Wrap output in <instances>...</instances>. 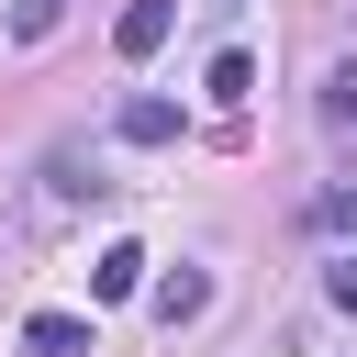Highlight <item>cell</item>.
I'll return each mask as SVG.
<instances>
[{
  "instance_id": "5",
  "label": "cell",
  "mask_w": 357,
  "mask_h": 357,
  "mask_svg": "<svg viewBox=\"0 0 357 357\" xmlns=\"http://www.w3.org/2000/svg\"><path fill=\"white\" fill-rule=\"evenodd\" d=\"M89 290H100V301H123V290H145V257H134V245H100V268H89Z\"/></svg>"
},
{
  "instance_id": "4",
  "label": "cell",
  "mask_w": 357,
  "mask_h": 357,
  "mask_svg": "<svg viewBox=\"0 0 357 357\" xmlns=\"http://www.w3.org/2000/svg\"><path fill=\"white\" fill-rule=\"evenodd\" d=\"M22 357H89V312H33L22 324Z\"/></svg>"
},
{
  "instance_id": "10",
  "label": "cell",
  "mask_w": 357,
  "mask_h": 357,
  "mask_svg": "<svg viewBox=\"0 0 357 357\" xmlns=\"http://www.w3.org/2000/svg\"><path fill=\"white\" fill-rule=\"evenodd\" d=\"M324 290H335V301L357 312V257H335V268H324Z\"/></svg>"
},
{
  "instance_id": "9",
  "label": "cell",
  "mask_w": 357,
  "mask_h": 357,
  "mask_svg": "<svg viewBox=\"0 0 357 357\" xmlns=\"http://www.w3.org/2000/svg\"><path fill=\"white\" fill-rule=\"evenodd\" d=\"M56 22H67V0H22V11H11V33H22V45H45Z\"/></svg>"
},
{
  "instance_id": "1",
  "label": "cell",
  "mask_w": 357,
  "mask_h": 357,
  "mask_svg": "<svg viewBox=\"0 0 357 357\" xmlns=\"http://www.w3.org/2000/svg\"><path fill=\"white\" fill-rule=\"evenodd\" d=\"M145 312H156L167 335H178V324H201V312H212V268H167V279L145 290Z\"/></svg>"
},
{
  "instance_id": "7",
  "label": "cell",
  "mask_w": 357,
  "mask_h": 357,
  "mask_svg": "<svg viewBox=\"0 0 357 357\" xmlns=\"http://www.w3.org/2000/svg\"><path fill=\"white\" fill-rule=\"evenodd\" d=\"M245 89H257V56L223 45V56H212V100H245Z\"/></svg>"
},
{
  "instance_id": "3",
  "label": "cell",
  "mask_w": 357,
  "mask_h": 357,
  "mask_svg": "<svg viewBox=\"0 0 357 357\" xmlns=\"http://www.w3.org/2000/svg\"><path fill=\"white\" fill-rule=\"evenodd\" d=\"M167 33H178V0H134V11L112 22V45H123V56H156Z\"/></svg>"
},
{
  "instance_id": "2",
  "label": "cell",
  "mask_w": 357,
  "mask_h": 357,
  "mask_svg": "<svg viewBox=\"0 0 357 357\" xmlns=\"http://www.w3.org/2000/svg\"><path fill=\"white\" fill-rule=\"evenodd\" d=\"M112 134H123V145H178V100H156V89H134V100L112 112Z\"/></svg>"
},
{
  "instance_id": "8",
  "label": "cell",
  "mask_w": 357,
  "mask_h": 357,
  "mask_svg": "<svg viewBox=\"0 0 357 357\" xmlns=\"http://www.w3.org/2000/svg\"><path fill=\"white\" fill-rule=\"evenodd\" d=\"M312 223H324V234H357V178H335V190L312 201Z\"/></svg>"
},
{
  "instance_id": "6",
  "label": "cell",
  "mask_w": 357,
  "mask_h": 357,
  "mask_svg": "<svg viewBox=\"0 0 357 357\" xmlns=\"http://www.w3.org/2000/svg\"><path fill=\"white\" fill-rule=\"evenodd\" d=\"M312 112H324V134H357V67H335V78H324V100H312Z\"/></svg>"
}]
</instances>
